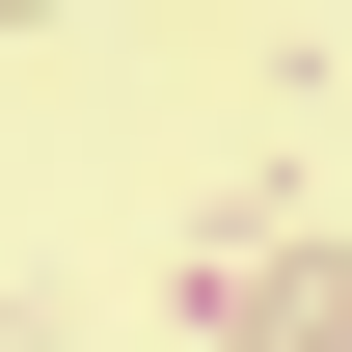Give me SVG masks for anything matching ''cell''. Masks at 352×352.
<instances>
[{
	"mask_svg": "<svg viewBox=\"0 0 352 352\" xmlns=\"http://www.w3.org/2000/svg\"><path fill=\"white\" fill-rule=\"evenodd\" d=\"M190 325H217V352H352V244L298 217V190H244V217L190 244Z\"/></svg>",
	"mask_w": 352,
	"mask_h": 352,
	"instance_id": "1",
	"label": "cell"
},
{
	"mask_svg": "<svg viewBox=\"0 0 352 352\" xmlns=\"http://www.w3.org/2000/svg\"><path fill=\"white\" fill-rule=\"evenodd\" d=\"M0 28H54V0H0Z\"/></svg>",
	"mask_w": 352,
	"mask_h": 352,
	"instance_id": "2",
	"label": "cell"
}]
</instances>
